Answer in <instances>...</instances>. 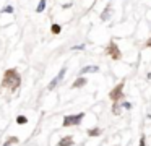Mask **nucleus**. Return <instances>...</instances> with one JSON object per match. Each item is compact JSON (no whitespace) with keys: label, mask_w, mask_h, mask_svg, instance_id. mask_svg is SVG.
<instances>
[{"label":"nucleus","mask_w":151,"mask_h":146,"mask_svg":"<svg viewBox=\"0 0 151 146\" xmlns=\"http://www.w3.org/2000/svg\"><path fill=\"white\" fill-rule=\"evenodd\" d=\"M21 84V76L17 71V68H8L4 73V80H2V86L8 88L10 91H17Z\"/></svg>","instance_id":"nucleus-1"},{"label":"nucleus","mask_w":151,"mask_h":146,"mask_svg":"<svg viewBox=\"0 0 151 146\" xmlns=\"http://www.w3.org/2000/svg\"><path fill=\"white\" fill-rule=\"evenodd\" d=\"M83 119H85V112L75 114V115H65L63 117V122H62V127H75L78 123H81Z\"/></svg>","instance_id":"nucleus-2"},{"label":"nucleus","mask_w":151,"mask_h":146,"mask_svg":"<svg viewBox=\"0 0 151 146\" xmlns=\"http://www.w3.org/2000/svg\"><path fill=\"white\" fill-rule=\"evenodd\" d=\"M106 54H107L112 60H120V58H122V52H120L119 45L115 44L114 41H111L107 44V47H106Z\"/></svg>","instance_id":"nucleus-3"},{"label":"nucleus","mask_w":151,"mask_h":146,"mask_svg":"<svg viewBox=\"0 0 151 146\" xmlns=\"http://www.w3.org/2000/svg\"><path fill=\"white\" fill-rule=\"evenodd\" d=\"M124 86H125V83H119L117 86L109 93V97H111L112 102H119V101L122 99V96H124Z\"/></svg>","instance_id":"nucleus-4"},{"label":"nucleus","mask_w":151,"mask_h":146,"mask_svg":"<svg viewBox=\"0 0 151 146\" xmlns=\"http://www.w3.org/2000/svg\"><path fill=\"white\" fill-rule=\"evenodd\" d=\"M65 71H67V68H65V67H63V68H62V70H60V71H59V75H57V76H54V78H52V80H50V83H49V86H47V89H49V91H52V89H55V86H57V84H59V83H60V81H62V80H63V76H65Z\"/></svg>","instance_id":"nucleus-5"},{"label":"nucleus","mask_w":151,"mask_h":146,"mask_svg":"<svg viewBox=\"0 0 151 146\" xmlns=\"http://www.w3.org/2000/svg\"><path fill=\"white\" fill-rule=\"evenodd\" d=\"M96 71H99L98 65H88V67H83L81 70H80V76H83V75H86V73H96Z\"/></svg>","instance_id":"nucleus-6"},{"label":"nucleus","mask_w":151,"mask_h":146,"mask_svg":"<svg viewBox=\"0 0 151 146\" xmlns=\"http://www.w3.org/2000/svg\"><path fill=\"white\" fill-rule=\"evenodd\" d=\"M111 16H112V6L107 5L104 10H102V13H101V21H107Z\"/></svg>","instance_id":"nucleus-7"},{"label":"nucleus","mask_w":151,"mask_h":146,"mask_svg":"<svg viewBox=\"0 0 151 146\" xmlns=\"http://www.w3.org/2000/svg\"><path fill=\"white\" fill-rule=\"evenodd\" d=\"M59 146H73V138L72 136H63L62 140L59 141Z\"/></svg>","instance_id":"nucleus-8"},{"label":"nucleus","mask_w":151,"mask_h":146,"mask_svg":"<svg viewBox=\"0 0 151 146\" xmlns=\"http://www.w3.org/2000/svg\"><path fill=\"white\" fill-rule=\"evenodd\" d=\"M86 83H88V81H86L85 76H78V78L75 80V83L72 84V88H81V86H85Z\"/></svg>","instance_id":"nucleus-9"},{"label":"nucleus","mask_w":151,"mask_h":146,"mask_svg":"<svg viewBox=\"0 0 151 146\" xmlns=\"http://www.w3.org/2000/svg\"><path fill=\"white\" fill-rule=\"evenodd\" d=\"M101 133H102L101 128H89V130H88V135H89V136H99Z\"/></svg>","instance_id":"nucleus-10"},{"label":"nucleus","mask_w":151,"mask_h":146,"mask_svg":"<svg viewBox=\"0 0 151 146\" xmlns=\"http://www.w3.org/2000/svg\"><path fill=\"white\" fill-rule=\"evenodd\" d=\"M46 2H47V0H39V3H37V6H36V12L37 13H41V12L46 10Z\"/></svg>","instance_id":"nucleus-11"},{"label":"nucleus","mask_w":151,"mask_h":146,"mask_svg":"<svg viewBox=\"0 0 151 146\" xmlns=\"http://www.w3.org/2000/svg\"><path fill=\"white\" fill-rule=\"evenodd\" d=\"M50 31H52V34H60L62 26H60V24H52V26H50Z\"/></svg>","instance_id":"nucleus-12"},{"label":"nucleus","mask_w":151,"mask_h":146,"mask_svg":"<svg viewBox=\"0 0 151 146\" xmlns=\"http://www.w3.org/2000/svg\"><path fill=\"white\" fill-rule=\"evenodd\" d=\"M13 143H18V138H17V136H10V138H8L7 141L4 143V146H10V145H13Z\"/></svg>","instance_id":"nucleus-13"},{"label":"nucleus","mask_w":151,"mask_h":146,"mask_svg":"<svg viewBox=\"0 0 151 146\" xmlns=\"http://www.w3.org/2000/svg\"><path fill=\"white\" fill-rule=\"evenodd\" d=\"M26 122H28V119L24 115H18L17 117V123H18V125H24Z\"/></svg>","instance_id":"nucleus-14"},{"label":"nucleus","mask_w":151,"mask_h":146,"mask_svg":"<svg viewBox=\"0 0 151 146\" xmlns=\"http://www.w3.org/2000/svg\"><path fill=\"white\" fill-rule=\"evenodd\" d=\"M2 13H13V6L8 5V6H5V8H2Z\"/></svg>","instance_id":"nucleus-15"},{"label":"nucleus","mask_w":151,"mask_h":146,"mask_svg":"<svg viewBox=\"0 0 151 146\" xmlns=\"http://www.w3.org/2000/svg\"><path fill=\"white\" fill-rule=\"evenodd\" d=\"M85 49V44H78V45H73L72 50H83Z\"/></svg>","instance_id":"nucleus-16"},{"label":"nucleus","mask_w":151,"mask_h":146,"mask_svg":"<svg viewBox=\"0 0 151 146\" xmlns=\"http://www.w3.org/2000/svg\"><path fill=\"white\" fill-rule=\"evenodd\" d=\"M70 6H72V3H63L62 8H63V10H67V8H70Z\"/></svg>","instance_id":"nucleus-17"},{"label":"nucleus","mask_w":151,"mask_h":146,"mask_svg":"<svg viewBox=\"0 0 151 146\" xmlns=\"http://www.w3.org/2000/svg\"><path fill=\"white\" fill-rule=\"evenodd\" d=\"M122 106H124L125 109H130V107H132V104H130V102H124V104H122Z\"/></svg>","instance_id":"nucleus-18"},{"label":"nucleus","mask_w":151,"mask_h":146,"mask_svg":"<svg viewBox=\"0 0 151 146\" xmlns=\"http://www.w3.org/2000/svg\"><path fill=\"white\" fill-rule=\"evenodd\" d=\"M138 146H145V136H141V140H140V145Z\"/></svg>","instance_id":"nucleus-19"},{"label":"nucleus","mask_w":151,"mask_h":146,"mask_svg":"<svg viewBox=\"0 0 151 146\" xmlns=\"http://www.w3.org/2000/svg\"><path fill=\"white\" fill-rule=\"evenodd\" d=\"M145 45H146V47H151V37L146 41V44H145Z\"/></svg>","instance_id":"nucleus-20"},{"label":"nucleus","mask_w":151,"mask_h":146,"mask_svg":"<svg viewBox=\"0 0 151 146\" xmlns=\"http://www.w3.org/2000/svg\"><path fill=\"white\" fill-rule=\"evenodd\" d=\"M148 119H150V120H151V115H148Z\"/></svg>","instance_id":"nucleus-21"}]
</instances>
